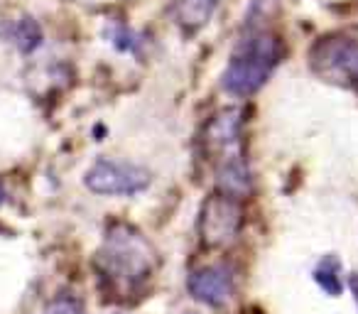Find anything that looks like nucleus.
<instances>
[{
    "mask_svg": "<svg viewBox=\"0 0 358 314\" xmlns=\"http://www.w3.org/2000/svg\"><path fill=\"white\" fill-rule=\"evenodd\" d=\"M280 59H282V45L278 35L263 27L248 25L224 71V89L231 96L248 99L263 89Z\"/></svg>",
    "mask_w": 358,
    "mask_h": 314,
    "instance_id": "nucleus-1",
    "label": "nucleus"
},
{
    "mask_svg": "<svg viewBox=\"0 0 358 314\" xmlns=\"http://www.w3.org/2000/svg\"><path fill=\"white\" fill-rule=\"evenodd\" d=\"M101 273L118 292H135L152 273L155 253L135 229L118 224L108 231L106 245L99 255Z\"/></svg>",
    "mask_w": 358,
    "mask_h": 314,
    "instance_id": "nucleus-2",
    "label": "nucleus"
},
{
    "mask_svg": "<svg viewBox=\"0 0 358 314\" xmlns=\"http://www.w3.org/2000/svg\"><path fill=\"white\" fill-rule=\"evenodd\" d=\"M309 59L322 79L358 91V42L353 37H324L312 47Z\"/></svg>",
    "mask_w": 358,
    "mask_h": 314,
    "instance_id": "nucleus-3",
    "label": "nucleus"
},
{
    "mask_svg": "<svg viewBox=\"0 0 358 314\" xmlns=\"http://www.w3.org/2000/svg\"><path fill=\"white\" fill-rule=\"evenodd\" d=\"M86 187L94 194L106 197H133L150 185L148 170L130 162L118 160H99L84 177Z\"/></svg>",
    "mask_w": 358,
    "mask_h": 314,
    "instance_id": "nucleus-4",
    "label": "nucleus"
},
{
    "mask_svg": "<svg viewBox=\"0 0 358 314\" xmlns=\"http://www.w3.org/2000/svg\"><path fill=\"white\" fill-rule=\"evenodd\" d=\"M243 211L236 197L216 194L201 209V238L209 245H226L238 236Z\"/></svg>",
    "mask_w": 358,
    "mask_h": 314,
    "instance_id": "nucleus-5",
    "label": "nucleus"
},
{
    "mask_svg": "<svg viewBox=\"0 0 358 314\" xmlns=\"http://www.w3.org/2000/svg\"><path fill=\"white\" fill-rule=\"evenodd\" d=\"M187 287H189V294L196 302L206 304V307H224L236 292L234 270L224 263L201 268L192 273Z\"/></svg>",
    "mask_w": 358,
    "mask_h": 314,
    "instance_id": "nucleus-6",
    "label": "nucleus"
},
{
    "mask_svg": "<svg viewBox=\"0 0 358 314\" xmlns=\"http://www.w3.org/2000/svg\"><path fill=\"white\" fill-rule=\"evenodd\" d=\"M0 35L6 37L8 42H13L25 55L35 52L42 45V30L37 25V20H32V17H17V20L0 25Z\"/></svg>",
    "mask_w": 358,
    "mask_h": 314,
    "instance_id": "nucleus-7",
    "label": "nucleus"
},
{
    "mask_svg": "<svg viewBox=\"0 0 358 314\" xmlns=\"http://www.w3.org/2000/svg\"><path fill=\"white\" fill-rule=\"evenodd\" d=\"M216 6H219V0H174V13H177V20L182 25L196 30V27L209 22Z\"/></svg>",
    "mask_w": 358,
    "mask_h": 314,
    "instance_id": "nucleus-8",
    "label": "nucleus"
},
{
    "mask_svg": "<svg viewBox=\"0 0 358 314\" xmlns=\"http://www.w3.org/2000/svg\"><path fill=\"white\" fill-rule=\"evenodd\" d=\"M343 265L336 255H324L314 268V283L329 294V297H338L343 290Z\"/></svg>",
    "mask_w": 358,
    "mask_h": 314,
    "instance_id": "nucleus-9",
    "label": "nucleus"
},
{
    "mask_svg": "<svg viewBox=\"0 0 358 314\" xmlns=\"http://www.w3.org/2000/svg\"><path fill=\"white\" fill-rule=\"evenodd\" d=\"M45 314H84V307H81L79 299L69 297V294H62V297L52 299L47 304Z\"/></svg>",
    "mask_w": 358,
    "mask_h": 314,
    "instance_id": "nucleus-10",
    "label": "nucleus"
},
{
    "mask_svg": "<svg viewBox=\"0 0 358 314\" xmlns=\"http://www.w3.org/2000/svg\"><path fill=\"white\" fill-rule=\"evenodd\" d=\"M348 285H351L353 299H356V304H358V275H351V280H348Z\"/></svg>",
    "mask_w": 358,
    "mask_h": 314,
    "instance_id": "nucleus-11",
    "label": "nucleus"
},
{
    "mask_svg": "<svg viewBox=\"0 0 358 314\" xmlns=\"http://www.w3.org/2000/svg\"><path fill=\"white\" fill-rule=\"evenodd\" d=\"M6 201V192H3V187H0V204Z\"/></svg>",
    "mask_w": 358,
    "mask_h": 314,
    "instance_id": "nucleus-12",
    "label": "nucleus"
}]
</instances>
